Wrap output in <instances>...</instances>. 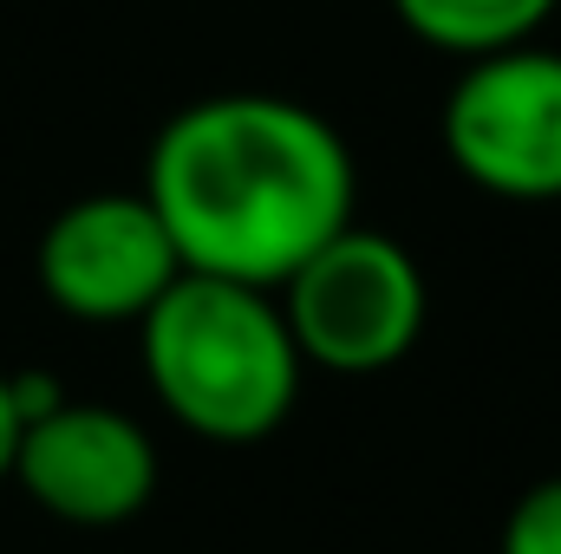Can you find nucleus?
<instances>
[{"label":"nucleus","mask_w":561,"mask_h":554,"mask_svg":"<svg viewBox=\"0 0 561 554\" xmlns=\"http://www.w3.org/2000/svg\"><path fill=\"white\" fill-rule=\"evenodd\" d=\"M176 275H183V255L144 189L79 196L39 235L46 300L85 326H138Z\"/></svg>","instance_id":"5"},{"label":"nucleus","mask_w":561,"mask_h":554,"mask_svg":"<svg viewBox=\"0 0 561 554\" xmlns=\"http://www.w3.org/2000/svg\"><path fill=\"white\" fill-rule=\"evenodd\" d=\"M13 483L72 529H118L157 496V443L118 405L66 399L33 417L13 450Z\"/></svg>","instance_id":"6"},{"label":"nucleus","mask_w":561,"mask_h":554,"mask_svg":"<svg viewBox=\"0 0 561 554\" xmlns=\"http://www.w3.org/2000/svg\"><path fill=\"white\" fill-rule=\"evenodd\" d=\"M275 300L300 359L333 379L392 372L419 346L424 313H431L419 255L399 235L359 229V222H346L333 242H320L275 287Z\"/></svg>","instance_id":"3"},{"label":"nucleus","mask_w":561,"mask_h":554,"mask_svg":"<svg viewBox=\"0 0 561 554\" xmlns=\"http://www.w3.org/2000/svg\"><path fill=\"white\" fill-rule=\"evenodd\" d=\"M496 554H561V476L516 496V509L503 516Z\"/></svg>","instance_id":"8"},{"label":"nucleus","mask_w":561,"mask_h":554,"mask_svg":"<svg viewBox=\"0 0 561 554\" xmlns=\"http://www.w3.org/2000/svg\"><path fill=\"white\" fill-rule=\"evenodd\" d=\"M144 196L163 216L183 275L275 293L353 222L359 170L327 112L280 92H216L157 131Z\"/></svg>","instance_id":"1"},{"label":"nucleus","mask_w":561,"mask_h":554,"mask_svg":"<svg viewBox=\"0 0 561 554\" xmlns=\"http://www.w3.org/2000/svg\"><path fill=\"white\" fill-rule=\"evenodd\" d=\"M138 346L157 405L209 443L275 437L307 379L280 300L249 280L176 275L138 320Z\"/></svg>","instance_id":"2"},{"label":"nucleus","mask_w":561,"mask_h":554,"mask_svg":"<svg viewBox=\"0 0 561 554\" xmlns=\"http://www.w3.org/2000/svg\"><path fill=\"white\" fill-rule=\"evenodd\" d=\"M444 157L503 203H561V53L510 46L463 59L437 112Z\"/></svg>","instance_id":"4"},{"label":"nucleus","mask_w":561,"mask_h":554,"mask_svg":"<svg viewBox=\"0 0 561 554\" xmlns=\"http://www.w3.org/2000/svg\"><path fill=\"white\" fill-rule=\"evenodd\" d=\"M561 0H392L399 26L424 39L431 53L450 59H483V53H510L529 46Z\"/></svg>","instance_id":"7"},{"label":"nucleus","mask_w":561,"mask_h":554,"mask_svg":"<svg viewBox=\"0 0 561 554\" xmlns=\"http://www.w3.org/2000/svg\"><path fill=\"white\" fill-rule=\"evenodd\" d=\"M13 450H20V412H13V385L0 372V483L13 476Z\"/></svg>","instance_id":"9"}]
</instances>
